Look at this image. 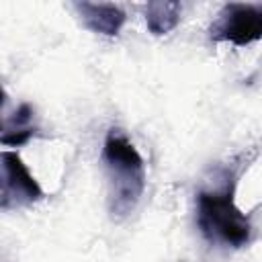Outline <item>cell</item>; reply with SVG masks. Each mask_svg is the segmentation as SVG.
Here are the masks:
<instances>
[{
    "label": "cell",
    "instance_id": "cell-1",
    "mask_svg": "<svg viewBox=\"0 0 262 262\" xmlns=\"http://www.w3.org/2000/svg\"><path fill=\"white\" fill-rule=\"evenodd\" d=\"M102 162L108 176V211L115 219L127 217L143 196L145 164L133 141L117 127L102 143Z\"/></svg>",
    "mask_w": 262,
    "mask_h": 262
},
{
    "label": "cell",
    "instance_id": "cell-6",
    "mask_svg": "<svg viewBox=\"0 0 262 262\" xmlns=\"http://www.w3.org/2000/svg\"><path fill=\"white\" fill-rule=\"evenodd\" d=\"M33 106L29 102H23L12 117H4V127H2V137L0 141L4 145H23L31 137L37 135V125H33Z\"/></svg>",
    "mask_w": 262,
    "mask_h": 262
},
{
    "label": "cell",
    "instance_id": "cell-3",
    "mask_svg": "<svg viewBox=\"0 0 262 262\" xmlns=\"http://www.w3.org/2000/svg\"><path fill=\"white\" fill-rule=\"evenodd\" d=\"M213 41H229L237 47L262 39V4L229 2L209 27Z\"/></svg>",
    "mask_w": 262,
    "mask_h": 262
},
{
    "label": "cell",
    "instance_id": "cell-5",
    "mask_svg": "<svg viewBox=\"0 0 262 262\" xmlns=\"http://www.w3.org/2000/svg\"><path fill=\"white\" fill-rule=\"evenodd\" d=\"M74 8L88 31L104 37H115L127 18L119 4L108 2H74Z\"/></svg>",
    "mask_w": 262,
    "mask_h": 262
},
{
    "label": "cell",
    "instance_id": "cell-2",
    "mask_svg": "<svg viewBox=\"0 0 262 262\" xmlns=\"http://www.w3.org/2000/svg\"><path fill=\"white\" fill-rule=\"evenodd\" d=\"M196 223L211 242L242 248L252 237L250 219L233 203V188L203 190L196 196Z\"/></svg>",
    "mask_w": 262,
    "mask_h": 262
},
{
    "label": "cell",
    "instance_id": "cell-7",
    "mask_svg": "<svg viewBox=\"0 0 262 262\" xmlns=\"http://www.w3.org/2000/svg\"><path fill=\"white\" fill-rule=\"evenodd\" d=\"M182 6L176 0H154L145 4V23L151 35L160 37L176 29L180 23Z\"/></svg>",
    "mask_w": 262,
    "mask_h": 262
},
{
    "label": "cell",
    "instance_id": "cell-4",
    "mask_svg": "<svg viewBox=\"0 0 262 262\" xmlns=\"http://www.w3.org/2000/svg\"><path fill=\"white\" fill-rule=\"evenodd\" d=\"M2 190H0V209L27 207L43 199V188L33 178L29 168L23 164L18 154L2 151Z\"/></svg>",
    "mask_w": 262,
    "mask_h": 262
}]
</instances>
